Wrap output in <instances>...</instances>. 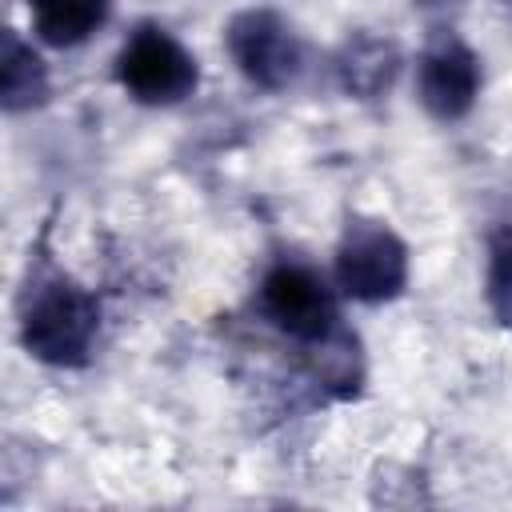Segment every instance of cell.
Wrapping results in <instances>:
<instances>
[{
  "label": "cell",
  "mask_w": 512,
  "mask_h": 512,
  "mask_svg": "<svg viewBox=\"0 0 512 512\" xmlns=\"http://www.w3.org/2000/svg\"><path fill=\"white\" fill-rule=\"evenodd\" d=\"M224 44L232 64L244 72V80L264 92H284L304 72V44L276 8L236 12L224 28Z\"/></svg>",
  "instance_id": "cell-5"
},
{
  "label": "cell",
  "mask_w": 512,
  "mask_h": 512,
  "mask_svg": "<svg viewBox=\"0 0 512 512\" xmlns=\"http://www.w3.org/2000/svg\"><path fill=\"white\" fill-rule=\"evenodd\" d=\"M32 28L52 48H76L104 28L112 0H28Z\"/></svg>",
  "instance_id": "cell-8"
},
{
  "label": "cell",
  "mask_w": 512,
  "mask_h": 512,
  "mask_svg": "<svg viewBox=\"0 0 512 512\" xmlns=\"http://www.w3.org/2000/svg\"><path fill=\"white\" fill-rule=\"evenodd\" d=\"M260 308L288 340L312 348L340 332V304L328 280L296 260H280L260 280Z\"/></svg>",
  "instance_id": "cell-4"
},
{
  "label": "cell",
  "mask_w": 512,
  "mask_h": 512,
  "mask_svg": "<svg viewBox=\"0 0 512 512\" xmlns=\"http://www.w3.org/2000/svg\"><path fill=\"white\" fill-rule=\"evenodd\" d=\"M120 88L148 108H172L200 84L196 56L160 24H140L116 52Z\"/></svg>",
  "instance_id": "cell-2"
},
{
  "label": "cell",
  "mask_w": 512,
  "mask_h": 512,
  "mask_svg": "<svg viewBox=\"0 0 512 512\" xmlns=\"http://www.w3.org/2000/svg\"><path fill=\"white\" fill-rule=\"evenodd\" d=\"M480 84H484L480 56L456 32L432 36L416 60V96H420L424 112L444 124L472 112Z\"/></svg>",
  "instance_id": "cell-6"
},
{
  "label": "cell",
  "mask_w": 512,
  "mask_h": 512,
  "mask_svg": "<svg viewBox=\"0 0 512 512\" xmlns=\"http://www.w3.org/2000/svg\"><path fill=\"white\" fill-rule=\"evenodd\" d=\"M484 296L500 328L512 332V224L496 228L488 240V272H484Z\"/></svg>",
  "instance_id": "cell-10"
},
{
  "label": "cell",
  "mask_w": 512,
  "mask_h": 512,
  "mask_svg": "<svg viewBox=\"0 0 512 512\" xmlns=\"http://www.w3.org/2000/svg\"><path fill=\"white\" fill-rule=\"evenodd\" d=\"M48 100V68L32 52V44L20 40L16 28L4 32L0 44V104L4 112H28Z\"/></svg>",
  "instance_id": "cell-9"
},
{
  "label": "cell",
  "mask_w": 512,
  "mask_h": 512,
  "mask_svg": "<svg viewBox=\"0 0 512 512\" xmlns=\"http://www.w3.org/2000/svg\"><path fill=\"white\" fill-rule=\"evenodd\" d=\"M336 284L356 304H388L408 288V244L384 220H348L336 244Z\"/></svg>",
  "instance_id": "cell-3"
},
{
  "label": "cell",
  "mask_w": 512,
  "mask_h": 512,
  "mask_svg": "<svg viewBox=\"0 0 512 512\" xmlns=\"http://www.w3.org/2000/svg\"><path fill=\"white\" fill-rule=\"evenodd\" d=\"M100 332V300L72 276H36L20 304V344L48 368H84Z\"/></svg>",
  "instance_id": "cell-1"
},
{
  "label": "cell",
  "mask_w": 512,
  "mask_h": 512,
  "mask_svg": "<svg viewBox=\"0 0 512 512\" xmlns=\"http://www.w3.org/2000/svg\"><path fill=\"white\" fill-rule=\"evenodd\" d=\"M416 4H424V8H452V4H464V0H416Z\"/></svg>",
  "instance_id": "cell-11"
},
{
  "label": "cell",
  "mask_w": 512,
  "mask_h": 512,
  "mask_svg": "<svg viewBox=\"0 0 512 512\" xmlns=\"http://www.w3.org/2000/svg\"><path fill=\"white\" fill-rule=\"evenodd\" d=\"M336 80L348 96L356 100H376L380 92L392 88L396 72H400V48L388 40V36H376V32H352L336 60Z\"/></svg>",
  "instance_id": "cell-7"
}]
</instances>
